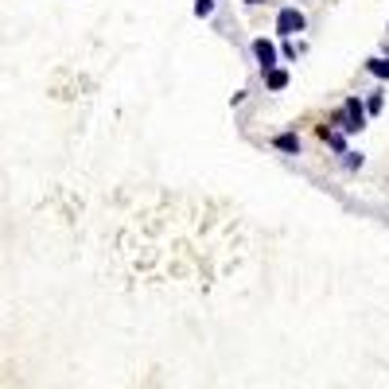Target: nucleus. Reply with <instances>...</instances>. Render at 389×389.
Segmentation results:
<instances>
[{"label": "nucleus", "instance_id": "nucleus-1", "mask_svg": "<svg viewBox=\"0 0 389 389\" xmlns=\"http://www.w3.org/2000/svg\"><path fill=\"white\" fill-rule=\"evenodd\" d=\"M366 117H370V113H366L362 98H358V93H350L347 102H343V110L331 113V125H338L343 133H362V128H366Z\"/></svg>", "mask_w": 389, "mask_h": 389}, {"label": "nucleus", "instance_id": "nucleus-2", "mask_svg": "<svg viewBox=\"0 0 389 389\" xmlns=\"http://www.w3.org/2000/svg\"><path fill=\"white\" fill-rule=\"evenodd\" d=\"M304 27H308V16L296 8V4H288V8L277 12V35H280V39H296Z\"/></svg>", "mask_w": 389, "mask_h": 389}, {"label": "nucleus", "instance_id": "nucleus-3", "mask_svg": "<svg viewBox=\"0 0 389 389\" xmlns=\"http://www.w3.org/2000/svg\"><path fill=\"white\" fill-rule=\"evenodd\" d=\"M253 59H257V67H261V74H265V70H272V67L280 62L277 43H272V39H265V35H261V39H253Z\"/></svg>", "mask_w": 389, "mask_h": 389}, {"label": "nucleus", "instance_id": "nucleus-4", "mask_svg": "<svg viewBox=\"0 0 389 389\" xmlns=\"http://www.w3.org/2000/svg\"><path fill=\"white\" fill-rule=\"evenodd\" d=\"M272 148H277V152H288V156H300L304 144H300L296 133H280V136H272Z\"/></svg>", "mask_w": 389, "mask_h": 389}, {"label": "nucleus", "instance_id": "nucleus-5", "mask_svg": "<svg viewBox=\"0 0 389 389\" xmlns=\"http://www.w3.org/2000/svg\"><path fill=\"white\" fill-rule=\"evenodd\" d=\"M319 140H327L331 148H335L338 156L347 152V136H343V128H331V125H319Z\"/></svg>", "mask_w": 389, "mask_h": 389}, {"label": "nucleus", "instance_id": "nucleus-6", "mask_svg": "<svg viewBox=\"0 0 389 389\" xmlns=\"http://www.w3.org/2000/svg\"><path fill=\"white\" fill-rule=\"evenodd\" d=\"M265 90H272V93H280V90H284V86H288V70L284 67H272V70H265Z\"/></svg>", "mask_w": 389, "mask_h": 389}, {"label": "nucleus", "instance_id": "nucleus-7", "mask_svg": "<svg viewBox=\"0 0 389 389\" xmlns=\"http://www.w3.org/2000/svg\"><path fill=\"white\" fill-rule=\"evenodd\" d=\"M366 70H370L374 78H381V82H385V78H389V59H385V55H378V59L366 62Z\"/></svg>", "mask_w": 389, "mask_h": 389}, {"label": "nucleus", "instance_id": "nucleus-8", "mask_svg": "<svg viewBox=\"0 0 389 389\" xmlns=\"http://www.w3.org/2000/svg\"><path fill=\"white\" fill-rule=\"evenodd\" d=\"M214 8H218V0H194V16L199 20H211Z\"/></svg>", "mask_w": 389, "mask_h": 389}, {"label": "nucleus", "instance_id": "nucleus-9", "mask_svg": "<svg viewBox=\"0 0 389 389\" xmlns=\"http://www.w3.org/2000/svg\"><path fill=\"white\" fill-rule=\"evenodd\" d=\"M362 152H350V148H347V152H343V168H347V171H358V168H362Z\"/></svg>", "mask_w": 389, "mask_h": 389}, {"label": "nucleus", "instance_id": "nucleus-10", "mask_svg": "<svg viewBox=\"0 0 389 389\" xmlns=\"http://www.w3.org/2000/svg\"><path fill=\"white\" fill-rule=\"evenodd\" d=\"M366 113H381V93H370V98H366Z\"/></svg>", "mask_w": 389, "mask_h": 389}, {"label": "nucleus", "instance_id": "nucleus-11", "mask_svg": "<svg viewBox=\"0 0 389 389\" xmlns=\"http://www.w3.org/2000/svg\"><path fill=\"white\" fill-rule=\"evenodd\" d=\"M280 55H284V59H296V55H300V47H296V43H292V39H284V47H280Z\"/></svg>", "mask_w": 389, "mask_h": 389}, {"label": "nucleus", "instance_id": "nucleus-12", "mask_svg": "<svg viewBox=\"0 0 389 389\" xmlns=\"http://www.w3.org/2000/svg\"><path fill=\"white\" fill-rule=\"evenodd\" d=\"M246 4H253V8H257V4H265V0H246Z\"/></svg>", "mask_w": 389, "mask_h": 389}]
</instances>
